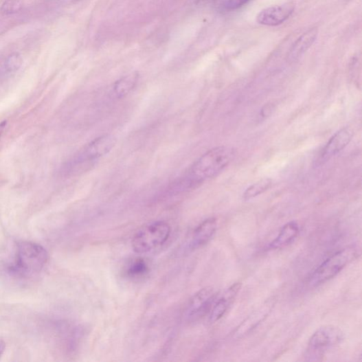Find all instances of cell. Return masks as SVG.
Wrapping results in <instances>:
<instances>
[{
	"instance_id": "obj_1",
	"label": "cell",
	"mask_w": 362,
	"mask_h": 362,
	"mask_svg": "<svg viewBox=\"0 0 362 362\" xmlns=\"http://www.w3.org/2000/svg\"><path fill=\"white\" fill-rule=\"evenodd\" d=\"M236 151L231 147L213 148L192 165L188 174L190 185H197L219 175L234 160Z\"/></svg>"
},
{
	"instance_id": "obj_2",
	"label": "cell",
	"mask_w": 362,
	"mask_h": 362,
	"mask_svg": "<svg viewBox=\"0 0 362 362\" xmlns=\"http://www.w3.org/2000/svg\"><path fill=\"white\" fill-rule=\"evenodd\" d=\"M48 260L49 256L41 245L32 241H21L16 245L14 261L9 271L19 278H30L42 272Z\"/></svg>"
},
{
	"instance_id": "obj_3",
	"label": "cell",
	"mask_w": 362,
	"mask_h": 362,
	"mask_svg": "<svg viewBox=\"0 0 362 362\" xmlns=\"http://www.w3.org/2000/svg\"><path fill=\"white\" fill-rule=\"evenodd\" d=\"M171 227L165 222H156L141 229L133 237L132 247L137 253L150 252L166 242Z\"/></svg>"
},
{
	"instance_id": "obj_4",
	"label": "cell",
	"mask_w": 362,
	"mask_h": 362,
	"mask_svg": "<svg viewBox=\"0 0 362 362\" xmlns=\"http://www.w3.org/2000/svg\"><path fill=\"white\" fill-rule=\"evenodd\" d=\"M357 255L356 250L348 248L335 253L326 260L312 275L310 284L317 286L339 274Z\"/></svg>"
},
{
	"instance_id": "obj_5",
	"label": "cell",
	"mask_w": 362,
	"mask_h": 362,
	"mask_svg": "<svg viewBox=\"0 0 362 362\" xmlns=\"http://www.w3.org/2000/svg\"><path fill=\"white\" fill-rule=\"evenodd\" d=\"M344 339L342 330L334 326H324L311 336L308 351L311 354H321L324 351L339 345Z\"/></svg>"
},
{
	"instance_id": "obj_6",
	"label": "cell",
	"mask_w": 362,
	"mask_h": 362,
	"mask_svg": "<svg viewBox=\"0 0 362 362\" xmlns=\"http://www.w3.org/2000/svg\"><path fill=\"white\" fill-rule=\"evenodd\" d=\"M116 144V139L111 135H106L91 141L82 152L78 155L71 165L101 158L109 154Z\"/></svg>"
},
{
	"instance_id": "obj_7",
	"label": "cell",
	"mask_w": 362,
	"mask_h": 362,
	"mask_svg": "<svg viewBox=\"0 0 362 362\" xmlns=\"http://www.w3.org/2000/svg\"><path fill=\"white\" fill-rule=\"evenodd\" d=\"M216 299V293L212 287H205L201 289L190 299L186 310L185 315L188 320H196L210 310Z\"/></svg>"
},
{
	"instance_id": "obj_8",
	"label": "cell",
	"mask_w": 362,
	"mask_h": 362,
	"mask_svg": "<svg viewBox=\"0 0 362 362\" xmlns=\"http://www.w3.org/2000/svg\"><path fill=\"white\" fill-rule=\"evenodd\" d=\"M295 11L293 4L275 5L262 10L257 16V21L261 25L276 27L285 22Z\"/></svg>"
},
{
	"instance_id": "obj_9",
	"label": "cell",
	"mask_w": 362,
	"mask_h": 362,
	"mask_svg": "<svg viewBox=\"0 0 362 362\" xmlns=\"http://www.w3.org/2000/svg\"><path fill=\"white\" fill-rule=\"evenodd\" d=\"M273 299L268 300L255 310L240 326L237 328L234 335L236 339H240L251 332L265 319H267L275 306Z\"/></svg>"
},
{
	"instance_id": "obj_10",
	"label": "cell",
	"mask_w": 362,
	"mask_h": 362,
	"mask_svg": "<svg viewBox=\"0 0 362 362\" xmlns=\"http://www.w3.org/2000/svg\"><path fill=\"white\" fill-rule=\"evenodd\" d=\"M241 284L234 283L229 286L218 299H215L210 313V321L214 323L220 320L235 301L240 291Z\"/></svg>"
},
{
	"instance_id": "obj_11",
	"label": "cell",
	"mask_w": 362,
	"mask_h": 362,
	"mask_svg": "<svg viewBox=\"0 0 362 362\" xmlns=\"http://www.w3.org/2000/svg\"><path fill=\"white\" fill-rule=\"evenodd\" d=\"M353 131L350 128H344L337 132L328 141L320 156V162L324 163L344 150L351 142Z\"/></svg>"
},
{
	"instance_id": "obj_12",
	"label": "cell",
	"mask_w": 362,
	"mask_h": 362,
	"mask_svg": "<svg viewBox=\"0 0 362 362\" xmlns=\"http://www.w3.org/2000/svg\"><path fill=\"white\" fill-rule=\"evenodd\" d=\"M216 228L217 222L215 218L203 221L193 233L190 248L197 249L207 245L214 235Z\"/></svg>"
},
{
	"instance_id": "obj_13",
	"label": "cell",
	"mask_w": 362,
	"mask_h": 362,
	"mask_svg": "<svg viewBox=\"0 0 362 362\" xmlns=\"http://www.w3.org/2000/svg\"><path fill=\"white\" fill-rule=\"evenodd\" d=\"M318 32L317 28H312L299 36L293 45L291 51H289V59L296 60L304 55L317 41Z\"/></svg>"
},
{
	"instance_id": "obj_14",
	"label": "cell",
	"mask_w": 362,
	"mask_h": 362,
	"mask_svg": "<svg viewBox=\"0 0 362 362\" xmlns=\"http://www.w3.org/2000/svg\"><path fill=\"white\" fill-rule=\"evenodd\" d=\"M299 233V227L297 223H288L282 227L278 236L270 244L269 249L277 250L288 246L297 237Z\"/></svg>"
},
{
	"instance_id": "obj_15",
	"label": "cell",
	"mask_w": 362,
	"mask_h": 362,
	"mask_svg": "<svg viewBox=\"0 0 362 362\" xmlns=\"http://www.w3.org/2000/svg\"><path fill=\"white\" fill-rule=\"evenodd\" d=\"M138 78L137 73H131L116 81L113 87V92L115 98H124L135 87Z\"/></svg>"
},
{
	"instance_id": "obj_16",
	"label": "cell",
	"mask_w": 362,
	"mask_h": 362,
	"mask_svg": "<svg viewBox=\"0 0 362 362\" xmlns=\"http://www.w3.org/2000/svg\"><path fill=\"white\" fill-rule=\"evenodd\" d=\"M272 185V181L269 179H262L247 189L244 194L246 201L253 199L268 190Z\"/></svg>"
},
{
	"instance_id": "obj_17",
	"label": "cell",
	"mask_w": 362,
	"mask_h": 362,
	"mask_svg": "<svg viewBox=\"0 0 362 362\" xmlns=\"http://www.w3.org/2000/svg\"><path fill=\"white\" fill-rule=\"evenodd\" d=\"M23 64L21 56L17 54L14 53L7 57L3 63L2 68V74L5 76H11L21 68Z\"/></svg>"
},
{
	"instance_id": "obj_18",
	"label": "cell",
	"mask_w": 362,
	"mask_h": 362,
	"mask_svg": "<svg viewBox=\"0 0 362 362\" xmlns=\"http://www.w3.org/2000/svg\"><path fill=\"white\" fill-rule=\"evenodd\" d=\"M148 271V265L146 260L142 258L134 260L127 270L128 275L132 278H138L146 275Z\"/></svg>"
},
{
	"instance_id": "obj_19",
	"label": "cell",
	"mask_w": 362,
	"mask_h": 362,
	"mask_svg": "<svg viewBox=\"0 0 362 362\" xmlns=\"http://www.w3.org/2000/svg\"><path fill=\"white\" fill-rule=\"evenodd\" d=\"M21 8V0H5L0 7V13L7 16L12 15L19 12Z\"/></svg>"
},
{
	"instance_id": "obj_20",
	"label": "cell",
	"mask_w": 362,
	"mask_h": 362,
	"mask_svg": "<svg viewBox=\"0 0 362 362\" xmlns=\"http://www.w3.org/2000/svg\"><path fill=\"white\" fill-rule=\"evenodd\" d=\"M251 0H227L224 8L227 10H235L247 5Z\"/></svg>"
},
{
	"instance_id": "obj_21",
	"label": "cell",
	"mask_w": 362,
	"mask_h": 362,
	"mask_svg": "<svg viewBox=\"0 0 362 362\" xmlns=\"http://www.w3.org/2000/svg\"><path fill=\"white\" fill-rule=\"evenodd\" d=\"M5 349H6L5 343L3 340L0 339V357H1L3 354V353L5 351Z\"/></svg>"
},
{
	"instance_id": "obj_22",
	"label": "cell",
	"mask_w": 362,
	"mask_h": 362,
	"mask_svg": "<svg viewBox=\"0 0 362 362\" xmlns=\"http://www.w3.org/2000/svg\"><path fill=\"white\" fill-rule=\"evenodd\" d=\"M7 126V122H3L1 124H0V137H2L3 135V133L6 128Z\"/></svg>"
},
{
	"instance_id": "obj_23",
	"label": "cell",
	"mask_w": 362,
	"mask_h": 362,
	"mask_svg": "<svg viewBox=\"0 0 362 362\" xmlns=\"http://www.w3.org/2000/svg\"><path fill=\"white\" fill-rule=\"evenodd\" d=\"M65 1L69 3H77L83 1V0H65Z\"/></svg>"
}]
</instances>
